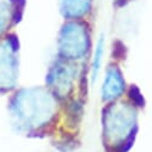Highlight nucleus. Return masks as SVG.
<instances>
[{"instance_id":"nucleus-1","label":"nucleus","mask_w":152,"mask_h":152,"mask_svg":"<svg viewBox=\"0 0 152 152\" xmlns=\"http://www.w3.org/2000/svg\"><path fill=\"white\" fill-rule=\"evenodd\" d=\"M121 91H122V80L120 78V74L114 69L109 71L105 85L103 88V94L105 92L107 98H111V97H116V95H119Z\"/></svg>"},{"instance_id":"nucleus-2","label":"nucleus","mask_w":152,"mask_h":152,"mask_svg":"<svg viewBox=\"0 0 152 152\" xmlns=\"http://www.w3.org/2000/svg\"><path fill=\"white\" fill-rule=\"evenodd\" d=\"M91 0H62V12L67 16H79L86 12Z\"/></svg>"},{"instance_id":"nucleus-3","label":"nucleus","mask_w":152,"mask_h":152,"mask_svg":"<svg viewBox=\"0 0 152 152\" xmlns=\"http://www.w3.org/2000/svg\"><path fill=\"white\" fill-rule=\"evenodd\" d=\"M103 50H104V41L103 39H101L97 43V48L95 52V59H94V64H92V82L96 80L99 68H101V62H102V56H103Z\"/></svg>"}]
</instances>
